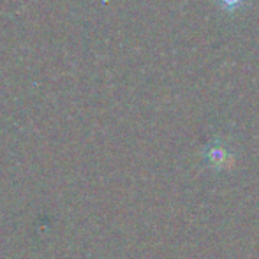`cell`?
Segmentation results:
<instances>
[]
</instances>
